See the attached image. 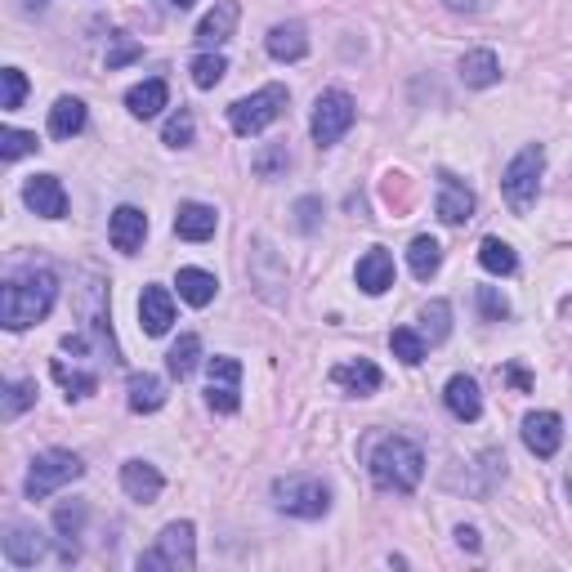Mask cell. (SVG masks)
<instances>
[{
  "mask_svg": "<svg viewBox=\"0 0 572 572\" xmlns=\"http://www.w3.org/2000/svg\"><path fill=\"white\" fill-rule=\"evenodd\" d=\"M54 295H59V278L50 269H23L5 282L0 291V322L9 331H27L32 322H41L54 309Z\"/></svg>",
  "mask_w": 572,
  "mask_h": 572,
  "instance_id": "obj_1",
  "label": "cell"
},
{
  "mask_svg": "<svg viewBox=\"0 0 572 572\" xmlns=\"http://www.w3.org/2000/svg\"><path fill=\"white\" fill-rule=\"evenodd\" d=\"M367 470H371V479H376V488L416 492V483H421V474H425V456H421V447H416L412 438L385 434L376 447H371Z\"/></svg>",
  "mask_w": 572,
  "mask_h": 572,
  "instance_id": "obj_2",
  "label": "cell"
},
{
  "mask_svg": "<svg viewBox=\"0 0 572 572\" xmlns=\"http://www.w3.org/2000/svg\"><path fill=\"white\" fill-rule=\"evenodd\" d=\"M541 170H546V148L541 143H528L519 157L505 166L501 175V193L510 202L514 215H528L537 206V193H541Z\"/></svg>",
  "mask_w": 572,
  "mask_h": 572,
  "instance_id": "obj_3",
  "label": "cell"
},
{
  "mask_svg": "<svg viewBox=\"0 0 572 572\" xmlns=\"http://www.w3.org/2000/svg\"><path fill=\"white\" fill-rule=\"evenodd\" d=\"M286 85H264V90H255V94H246V99H237L233 108H228V126L237 130L242 139H251V135H260V130H269L273 121L286 112Z\"/></svg>",
  "mask_w": 572,
  "mask_h": 572,
  "instance_id": "obj_4",
  "label": "cell"
},
{
  "mask_svg": "<svg viewBox=\"0 0 572 572\" xmlns=\"http://www.w3.org/2000/svg\"><path fill=\"white\" fill-rule=\"evenodd\" d=\"M85 474L81 456L76 452H63V447H50V452H41L32 461V470H27V501H45L54 497L59 488H68Z\"/></svg>",
  "mask_w": 572,
  "mask_h": 572,
  "instance_id": "obj_5",
  "label": "cell"
},
{
  "mask_svg": "<svg viewBox=\"0 0 572 572\" xmlns=\"http://www.w3.org/2000/svg\"><path fill=\"white\" fill-rule=\"evenodd\" d=\"M197 564V537H193V523L179 519V523H166L157 537V546L148 550V555H139V568L143 572H188Z\"/></svg>",
  "mask_w": 572,
  "mask_h": 572,
  "instance_id": "obj_6",
  "label": "cell"
},
{
  "mask_svg": "<svg viewBox=\"0 0 572 572\" xmlns=\"http://www.w3.org/2000/svg\"><path fill=\"white\" fill-rule=\"evenodd\" d=\"M354 117H358V108H354V99H349L345 90H322L318 103H313V121H309L313 143H318V148L340 143L349 135V126H354Z\"/></svg>",
  "mask_w": 572,
  "mask_h": 572,
  "instance_id": "obj_7",
  "label": "cell"
},
{
  "mask_svg": "<svg viewBox=\"0 0 572 572\" xmlns=\"http://www.w3.org/2000/svg\"><path fill=\"white\" fill-rule=\"evenodd\" d=\"M273 501H278V510L295 514V519H322V514L331 510V492L322 488L318 479H309V474L278 479L273 483Z\"/></svg>",
  "mask_w": 572,
  "mask_h": 572,
  "instance_id": "obj_8",
  "label": "cell"
},
{
  "mask_svg": "<svg viewBox=\"0 0 572 572\" xmlns=\"http://www.w3.org/2000/svg\"><path fill=\"white\" fill-rule=\"evenodd\" d=\"M206 403L215 412L233 416L242 407V362L237 358H211V385H206Z\"/></svg>",
  "mask_w": 572,
  "mask_h": 572,
  "instance_id": "obj_9",
  "label": "cell"
},
{
  "mask_svg": "<svg viewBox=\"0 0 572 572\" xmlns=\"http://www.w3.org/2000/svg\"><path fill=\"white\" fill-rule=\"evenodd\" d=\"M45 550H50V541H45L41 528H32V523H9V532H5V559L14 568H36L45 559Z\"/></svg>",
  "mask_w": 572,
  "mask_h": 572,
  "instance_id": "obj_10",
  "label": "cell"
},
{
  "mask_svg": "<svg viewBox=\"0 0 572 572\" xmlns=\"http://www.w3.org/2000/svg\"><path fill=\"white\" fill-rule=\"evenodd\" d=\"M23 202L32 215L41 219H63L68 215V193H63V184L54 175H32L23 184Z\"/></svg>",
  "mask_w": 572,
  "mask_h": 572,
  "instance_id": "obj_11",
  "label": "cell"
},
{
  "mask_svg": "<svg viewBox=\"0 0 572 572\" xmlns=\"http://www.w3.org/2000/svg\"><path fill=\"white\" fill-rule=\"evenodd\" d=\"M523 443L537 456H555L564 443V421L555 412H528L523 416Z\"/></svg>",
  "mask_w": 572,
  "mask_h": 572,
  "instance_id": "obj_12",
  "label": "cell"
},
{
  "mask_svg": "<svg viewBox=\"0 0 572 572\" xmlns=\"http://www.w3.org/2000/svg\"><path fill=\"white\" fill-rule=\"evenodd\" d=\"M170 322H175V300H170L166 286H143L139 295V327L148 336H166Z\"/></svg>",
  "mask_w": 572,
  "mask_h": 572,
  "instance_id": "obj_13",
  "label": "cell"
},
{
  "mask_svg": "<svg viewBox=\"0 0 572 572\" xmlns=\"http://www.w3.org/2000/svg\"><path fill=\"white\" fill-rule=\"evenodd\" d=\"M108 237L121 255H135L143 246V237H148V215H143L139 206H117L112 224H108Z\"/></svg>",
  "mask_w": 572,
  "mask_h": 572,
  "instance_id": "obj_14",
  "label": "cell"
},
{
  "mask_svg": "<svg viewBox=\"0 0 572 572\" xmlns=\"http://www.w3.org/2000/svg\"><path fill=\"white\" fill-rule=\"evenodd\" d=\"M438 219L443 224H465L474 215V193L456 175H438Z\"/></svg>",
  "mask_w": 572,
  "mask_h": 572,
  "instance_id": "obj_15",
  "label": "cell"
},
{
  "mask_svg": "<svg viewBox=\"0 0 572 572\" xmlns=\"http://www.w3.org/2000/svg\"><path fill=\"white\" fill-rule=\"evenodd\" d=\"M121 488H126L130 501L152 505V501L161 497V488H166V479L157 474V465H148V461H126V465H121Z\"/></svg>",
  "mask_w": 572,
  "mask_h": 572,
  "instance_id": "obj_16",
  "label": "cell"
},
{
  "mask_svg": "<svg viewBox=\"0 0 572 572\" xmlns=\"http://www.w3.org/2000/svg\"><path fill=\"white\" fill-rule=\"evenodd\" d=\"M237 14H242L237 0H215V9L202 18V27H197V45H202V50H219V45L233 36Z\"/></svg>",
  "mask_w": 572,
  "mask_h": 572,
  "instance_id": "obj_17",
  "label": "cell"
},
{
  "mask_svg": "<svg viewBox=\"0 0 572 572\" xmlns=\"http://www.w3.org/2000/svg\"><path fill=\"white\" fill-rule=\"evenodd\" d=\"M443 403H447V412H452L456 421H479V416H483V394H479V385H474L470 376H452V380H447Z\"/></svg>",
  "mask_w": 572,
  "mask_h": 572,
  "instance_id": "obj_18",
  "label": "cell"
},
{
  "mask_svg": "<svg viewBox=\"0 0 572 572\" xmlns=\"http://www.w3.org/2000/svg\"><path fill=\"white\" fill-rule=\"evenodd\" d=\"M215 228H219L215 206H206V202H184L179 206L175 233L184 237V242H206V237H215Z\"/></svg>",
  "mask_w": 572,
  "mask_h": 572,
  "instance_id": "obj_19",
  "label": "cell"
},
{
  "mask_svg": "<svg viewBox=\"0 0 572 572\" xmlns=\"http://www.w3.org/2000/svg\"><path fill=\"white\" fill-rule=\"evenodd\" d=\"M358 286L367 295H385L389 286H394V255L380 251V246L362 255V260H358Z\"/></svg>",
  "mask_w": 572,
  "mask_h": 572,
  "instance_id": "obj_20",
  "label": "cell"
},
{
  "mask_svg": "<svg viewBox=\"0 0 572 572\" xmlns=\"http://www.w3.org/2000/svg\"><path fill=\"white\" fill-rule=\"evenodd\" d=\"M166 103H170V85L161 81V76H152V81L130 85V94H126V108H130V117H139V121L157 117V112L166 108Z\"/></svg>",
  "mask_w": 572,
  "mask_h": 572,
  "instance_id": "obj_21",
  "label": "cell"
},
{
  "mask_svg": "<svg viewBox=\"0 0 572 572\" xmlns=\"http://www.w3.org/2000/svg\"><path fill=\"white\" fill-rule=\"evenodd\" d=\"M264 45H269V54L278 63H300L304 54H309V36H304L300 23H278L269 36H264Z\"/></svg>",
  "mask_w": 572,
  "mask_h": 572,
  "instance_id": "obj_22",
  "label": "cell"
},
{
  "mask_svg": "<svg viewBox=\"0 0 572 572\" xmlns=\"http://www.w3.org/2000/svg\"><path fill=\"white\" fill-rule=\"evenodd\" d=\"M331 380H336L340 389H349V394L367 398V394H376V389H380V367H376V362H367V358L340 362V367L331 371Z\"/></svg>",
  "mask_w": 572,
  "mask_h": 572,
  "instance_id": "obj_23",
  "label": "cell"
},
{
  "mask_svg": "<svg viewBox=\"0 0 572 572\" xmlns=\"http://www.w3.org/2000/svg\"><path fill=\"white\" fill-rule=\"evenodd\" d=\"M126 403L130 412H161L166 407V385L157 376H148V371H135L126 385Z\"/></svg>",
  "mask_w": 572,
  "mask_h": 572,
  "instance_id": "obj_24",
  "label": "cell"
},
{
  "mask_svg": "<svg viewBox=\"0 0 572 572\" xmlns=\"http://www.w3.org/2000/svg\"><path fill=\"white\" fill-rule=\"evenodd\" d=\"M54 528H59V537H63V564H72L81 550H76V537H81V528H85V505L81 501H63L59 510H54Z\"/></svg>",
  "mask_w": 572,
  "mask_h": 572,
  "instance_id": "obj_25",
  "label": "cell"
},
{
  "mask_svg": "<svg viewBox=\"0 0 572 572\" xmlns=\"http://www.w3.org/2000/svg\"><path fill=\"white\" fill-rule=\"evenodd\" d=\"M461 81L474 85V90H488V85H497V81H501L497 54H492V50H470V54L461 59Z\"/></svg>",
  "mask_w": 572,
  "mask_h": 572,
  "instance_id": "obj_26",
  "label": "cell"
},
{
  "mask_svg": "<svg viewBox=\"0 0 572 572\" xmlns=\"http://www.w3.org/2000/svg\"><path fill=\"white\" fill-rule=\"evenodd\" d=\"M179 300H188L193 309H206V304L215 300V291H219V282H215V273H206V269H179Z\"/></svg>",
  "mask_w": 572,
  "mask_h": 572,
  "instance_id": "obj_27",
  "label": "cell"
},
{
  "mask_svg": "<svg viewBox=\"0 0 572 572\" xmlns=\"http://www.w3.org/2000/svg\"><path fill=\"white\" fill-rule=\"evenodd\" d=\"M85 130V103L81 99H59L50 108V135L54 139H72Z\"/></svg>",
  "mask_w": 572,
  "mask_h": 572,
  "instance_id": "obj_28",
  "label": "cell"
},
{
  "mask_svg": "<svg viewBox=\"0 0 572 572\" xmlns=\"http://www.w3.org/2000/svg\"><path fill=\"white\" fill-rule=\"evenodd\" d=\"M407 264H412L416 278L429 282L438 273V264H443V246H438L434 237H412V246H407Z\"/></svg>",
  "mask_w": 572,
  "mask_h": 572,
  "instance_id": "obj_29",
  "label": "cell"
},
{
  "mask_svg": "<svg viewBox=\"0 0 572 572\" xmlns=\"http://www.w3.org/2000/svg\"><path fill=\"white\" fill-rule=\"evenodd\" d=\"M197 362H202V340H197V336H179L175 345H170V354H166V367H170V376H175V380L193 376Z\"/></svg>",
  "mask_w": 572,
  "mask_h": 572,
  "instance_id": "obj_30",
  "label": "cell"
},
{
  "mask_svg": "<svg viewBox=\"0 0 572 572\" xmlns=\"http://www.w3.org/2000/svg\"><path fill=\"white\" fill-rule=\"evenodd\" d=\"M479 264L492 273V278H510V273L519 269V255H514L510 246L501 242V237H483V246H479Z\"/></svg>",
  "mask_w": 572,
  "mask_h": 572,
  "instance_id": "obj_31",
  "label": "cell"
},
{
  "mask_svg": "<svg viewBox=\"0 0 572 572\" xmlns=\"http://www.w3.org/2000/svg\"><path fill=\"white\" fill-rule=\"evenodd\" d=\"M447 331H452V309H447V300H429L425 313H421V336H425V345H438V340H447Z\"/></svg>",
  "mask_w": 572,
  "mask_h": 572,
  "instance_id": "obj_32",
  "label": "cell"
},
{
  "mask_svg": "<svg viewBox=\"0 0 572 572\" xmlns=\"http://www.w3.org/2000/svg\"><path fill=\"white\" fill-rule=\"evenodd\" d=\"M389 349H394L398 362H407V367H416V362H425V336L412 327H394V336H389Z\"/></svg>",
  "mask_w": 572,
  "mask_h": 572,
  "instance_id": "obj_33",
  "label": "cell"
},
{
  "mask_svg": "<svg viewBox=\"0 0 572 572\" xmlns=\"http://www.w3.org/2000/svg\"><path fill=\"white\" fill-rule=\"evenodd\" d=\"M188 72H193V85H197V90H215V85L224 81L228 63H224V54H211V50H206V54H197Z\"/></svg>",
  "mask_w": 572,
  "mask_h": 572,
  "instance_id": "obj_34",
  "label": "cell"
},
{
  "mask_svg": "<svg viewBox=\"0 0 572 572\" xmlns=\"http://www.w3.org/2000/svg\"><path fill=\"white\" fill-rule=\"evenodd\" d=\"M54 380H59L63 389H68V398H90L94 385H99V380H94L90 371H72L68 362H54Z\"/></svg>",
  "mask_w": 572,
  "mask_h": 572,
  "instance_id": "obj_35",
  "label": "cell"
},
{
  "mask_svg": "<svg viewBox=\"0 0 572 572\" xmlns=\"http://www.w3.org/2000/svg\"><path fill=\"white\" fill-rule=\"evenodd\" d=\"M32 403H36V380H14V385L5 389V407H0V416H5V421H14V416L27 412Z\"/></svg>",
  "mask_w": 572,
  "mask_h": 572,
  "instance_id": "obj_36",
  "label": "cell"
},
{
  "mask_svg": "<svg viewBox=\"0 0 572 572\" xmlns=\"http://www.w3.org/2000/svg\"><path fill=\"white\" fill-rule=\"evenodd\" d=\"M27 152H36V135H27V130H14V126L0 130V157H5V161H18V157H27Z\"/></svg>",
  "mask_w": 572,
  "mask_h": 572,
  "instance_id": "obj_37",
  "label": "cell"
},
{
  "mask_svg": "<svg viewBox=\"0 0 572 572\" xmlns=\"http://www.w3.org/2000/svg\"><path fill=\"white\" fill-rule=\"evenodd\" d=\"M193 112H188V108H179L175 112V117H170L166 121V130H161V139H166L170 143V148H188V143H193Z\"/></svg>",
  "mask_w": 572,
  "mask_h": 572,
  "instance_id": "obj_38",
  "label": "cell"
},
{
  "mask_svg": "<svg viewBox=\"0 0 572 572\" xmlns=\"http://www.w3.org/2000/svg\"><path fill=\"white\" fill-rule=\"evenodd\" d=\"M0 81H5V94H0V108H5V112L23 108V99H27V76L18 72V68H5V72H0Z\"/></svg>",
  "mask_w": 572,
  "mask_h": 572,
  "instance_id": "obj_39",
  "label": "cell"
},
{
  "mask_svg": "<svg viewBox=\"0 0 572 572\" xmlns=\"http://www.w3.org/2000/svg\"><path fill=\"white\" fill-rule=\"evenodd\" d=\"M479 309L488 322H501L505 313H510V304H505V295L497 291V286H479Z\"/></svg>",
  "mask_w": 572,
  "mask_h": 572,
  "instance_id": "obj_40",
  "label": "cell"
},
{
  "mask_svg": "<svg viewBox=\"0 0 572 572\" xmlns=\"http://www.w3.org/2000/svg\"><path fill=\"white\" fill-rule=\"evenodd\" d=\"M318 211H322L318 197H304V202H295V228H300V233H313V228H318Z\"/></svg>",
  "mask_w": 572,
  "mask_h": 572,
  "instance_id": "obj_41",
  "label": "cell"
},
{
  "mask_svg": "<svg viewBox=\"0 0 572 572\" xmlns=\"http://www.w3.org/2000/svg\"><path fill=\"white\" fill-rule=\"evenodd\" d=\"M282 166H286V148H269V152L255 157V175H260V179H273Z\"/></svg>",
  "mask_w": 572,
  "mask_h": 572,
  "instance_id": "obj_42",
  "label": "cell"
},
{
  "mask_svg": "<svg viewBox=\"0 0 572 572\" xmlns=\"http://www.w3.org/2000/svg\"><path fill=\"white\" fill-rule=\"evenodd\" d=\"M139 54H143V50H139L135 41H117V50L108 54V72H112V68H126V63H135Z\"/></svg>",
  "mask_w": 572,
  "mask_h": 572,
  "instance_id": "obj_43",
  "label": "cell"
},
{
  "mask_svg": "<svg viewBox=\"0 0 572 572\" xmlns=\"http://www.w3.org/2000/svg\"><path fill=\"white\" fill-rule=\"evenodd\" d=\"M456 541H461L465 550H479V532L474 528H456Z\"/></svg>",
  "mask_w": 572,
  "mask_h": 572,
  "instance_id": "obj_44",
  "label": "cell"
},
{
  "mask_svg": "<svg viewBox=\"0 0 572 572\" xmlns=\"http://www.w3.org/2000/svg\"><path fill=\"white\" fill-rule=\"evenodd\" d=\"M505 376H510V385H514V389H532V380H528V371H519V367H510V371H505Z\"/></svg>",
  "mask_w": 572,
  "mask_h": 572,
  "instance_id": "obj_45",
  "label": "cell"
},
{
  "mask_svg": "<svg viewBox=\"0 0 572 572\" xmlns=\"http://www.w3.org/2000/svg\"><path fill=\"white\" fill-rule=\"evenodd\" d=\"M166 5H175V9H193L197 0H166Z\"/></svg>",
  "mask_w": 572,
  "mask_h": 572,
  "instance_id": "obj_46",
  "label": "cell"
},
{
  "mask_svg": "<svg viewBox=\"0 0 572 572\" xmlns=\"http://www.w3.org/2000/svg\"><path fill=\"white\" fill-rule=\"evenodd\" d=\"M32 5H36V9H41V5H45V0H32Z\"/></svg>",
  "mask_w": 572,
  "mask_h": 572,
  "instance_id": "obj_47",
  "label": "cell"
}]
</instances>
